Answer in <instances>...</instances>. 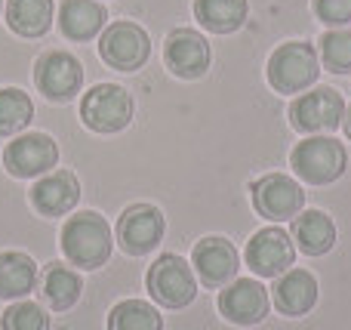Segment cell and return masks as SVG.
<instances>
[{
    "label": "cell",
    "mask_w": 351,
    "mask_h": 330,
    "mask_svg": "<svg viewBox=\"0 0 351 330\" xmlns=\"http://www.w3.org/2000/svg\"><path fill=\"white\" fill-rule=\"evenodd\" d=\"M62 253L71 266L77 269H99V266L108 263L111 257V228L108 220L96 210H84V213L71 216V220L62 226Z\"/></svg>",
    "instance_id": "1"
},
{
    "label": "cell",
    "mask_w": 351,
    "mask_h": 330,
    "mask_svg": "<svg viewBox=\"0 0 351 330\" xmlns=\"http://www.w3.org/2000/svg\"><path fill=\"white\" fill-rule=\"evenodd\" d=\"M0 10H3V0H0Z\"/></svg>",
    "instance_id": "30"
},
{
    "label": "cell",
    "mask_w": 351,
    "mask_h": 330,
    "mask_svg": "<svg viewBox=\"0 0 351 330\" xmlns=\"http://www.w3.org/2000/svg\"><path fill=\"white\" fill-rule=\"evenodd\" d=\"M247 0H194V19L213 34H231L247 22Z\"/></svg>",
    "instance_id": "21"
},
{
    "label": "cell",
    "mask_w": 351,
    "mask_h": 330,
    "mask_svg": "<svg viewBox=\"0 0 351 330\" xmlns=\"http://www.w3.org/2000/svg\"><path fill=\"white\" fill-rule=\"evenodd\" d=\"M317 56L321 65L333 74H351V31L333 28L317 40Z\"/></svg>",
    "instance_id": "26"
},
{
    "label": "cell",
    "mask_w": 351,
    "mask_h": 330,
    "mask_svg": "<svg viewBox=\"0 0 351 330\" xmlns=\"http://www.w3.org/2000/svg\"><path fill=\"white\" fill-rule=\"evenodd\" d=\"M346 121V99L333 86H311L290 102V123L305 136H324Z\"/></svg>",
    "instance_id": "4"
},
{
    "label": "cell",
    "mask_w": 351,
    "mask_h": 330,
    "mask_svg": "<svg viewBox=\"0 0 351 330\" xmlns=\"http://www.w3.org/2000/svg\"><path fill=\"white\" fill-rule=\"evenodd\" d=\"M80 290H84V281L74 269L68 266H49L40 278V294H43V303H47L53 312H68L74 303L80 300Z\"/></svg>",
    "instance_id": "22"
},
{
    "label": "cell",
    "mask_w": 351,
    "mask_h": 330,
    "mask_svg": "<svg viewBox=\"0 0 351 330\" xmlns=\"http://www.w3.org/2000/svg\"><path fill=\"white\" fill-rule=\"evenodd\" d=\"M293 241L305 257H324L336 244V226L324 210H305L293 220Z\"/></svg>",
    "instance_id": "19"
},
{
    "label": "cell",
    "mask_w": 351,
    "mask_h": 330,
    "mask_svg": "<svg viewBox=\"0 0 351 330\" xmlns=\"http://www.w3.org/2000/svg\"><path fill=\"white\" fill-rule=\"evenodd\" d=\"M108 22V10L99 0H62L59 31L68 40H93Z\"/></svg>",
    "instance_id": "18"
},
{
    "label": "cell",
    "mask_w": 351,
    "mask_h": 330,
    "mask_svg": "<svg viewBox=\"0 0 351 330\" xmlns=\"http://www.w3.org/2000/svg\"><path fill=\"white\" fill-rule=\"evenodd\" d=\"M268 84L274 86L284 96H296L305 93L317 84V74H321V56H317L315 43L308 40H290L280 43L278 49L268 59Z\"/></svg>",
    "instance_id": "2"
},
{
    "label": "cell",
    "mask_w": 351,
    "mask_h": 330,
    "mask_svg": "<svg viewBox=\"0 0 351 330\" xmlns=\"http://www.w3.org/2000/svg\"><path fill=\"white\" fill-rule=\"evenodd\" d=\"M6 25L22 37H43L53 25V0H6Z\"/></svg>",
    "instance_id": "23"
},
{
    "label": "cell",
    "mask_w": 351,
    "mask_h": 330,
    "mask_svg": "<svg viewBox=\"0 0 351 330\" xmlns=\"http://www.w3.org/2000/svg\"><path fill=\"white\" fill-rule=\"evenodd\" d=\"M268 309H271V296H268L265 284H259L256 278H237V281L225 284V290L219 294V312L225 321L237 327H253L265 321Z\"/></svg>",
    "instance_id": "14"
},
{
    "label": "cell",
    "mask_w": 351,
    "mask_h": 330,
    "mask_svg": "<svg viewBox=\"0 0 351 330\" xmlns=\"http://www.w3.org/2000/svg\"><path fill=\"white\" fill-rule=\"evenodd\" d=\"M34 84L49 102H68L80 93L84 84V68L65 49H49L34 65Z\"/></svg>",
    "instance_id": "11"
},
{
    "label": "cell",
    "mask_w": 351,
    "mask_h": 330,
    "mask_svg": "<svg viewBox=\"0 0 351 330\" xmlns=\"http://www.w3.org/2000/svg\"><path fill=\"white\" fill-rule=\"evenodd\" d=\"M80 121L93 133H121L133 121V96L117 84H96L84 93Z\"/></svg>",
    "instance_id": "6"
},
{
    "label": "cell",
    "mask_w": 351,
    "mask_h": 330,
    "mask_svg": "<svg viewBox=\"0 0 351 330\" xmlns=\"http://www.w3.org/2000/svg\"><path fill=\"white\" fill-rule=\"evenodd\" d=\"M342 123H346V133H348V139H351V105L346 108V121H342Z\"/></svg>",
    "instance_id": "29"
},
{
    "label": "cell",
    "mask_w": 351,
    "mask_h": 330,
    "mask_svg": "<svg viewBox=\"0 0 351 330\" xmlns=\"http://www.w3.org/2000/svg\"><path fill=\"white\" fill-rule=\"evenodd\" d=\"M59 164V145L47 133H25L16 136L3 148V167L16 179H34L49 173Z\"/></svg>",
    "instance_id": "9"
},
{
    "label": "cell",
    "mask_w": 351,
    "mask_h": 330,
    "mask_svg": "<svg viewBox=\"0 0 351 330\" xmlns=\"http://www.w3.org/2000/svg\"><path fill=\"white\" fill-rule=\"evenodd\" d=\"M243 259L253 269V275L280 278L284 272H290L293 259H296V244H293V238L280 226H268V228H259L247 241Z\"/></svg>",
    "instance_id": "8"
},
{
    "label": "cell",
    "mask_w": 351,
    "mask_h": 330,
    "mask_svg": "<svg viewBox=\"0 0 351 330\" xmlns=\"http://www.w3.org/2000/svg\"><path fill=\"white\" fill-rule=\"evenodd\" d=\"M37 284V266L28 253H0V300H22Z\"/></svg>",
    "instance_id": "20"
},
{
    "label": "cell",
    "mask_w": 351,
    "mask_h": 330,
    "mask_svg": "<svg viewBox=\"0 0 351 330\" xmlns=\"http://www.w3.org/2000/svg\"><path fill=\"white\" fill-rule=\"evenodd\" d=\"M148 294L164 309H185L197 296V278H194L191 263H185L176 253H164L148 269Z\"/></svg>",
    "instance_id": "5"
},
{
    "label": "cell",
    "mask_w": 351,
    "mask_h": 330,
    "mask_svg": "<svg viewBox=\"0 0 351 330\" xmlns=\"http://www.w3.org/2000/svg\"><path fill=\"white\" fill-rule=\"evenodd\" d=\"M108 330H164V318L152 303L123 300L108 312Z\"/></svg>",
    "instance_id": "24"
},
{
    "label": "cell",
    "mask_w": 351,
    "mask_h": 330,
    "mask_svg": "<svg viewBox=\"0 0 351 330\" xmlns=\"http://www.w3.org/2000/svg\"><path fill=\"white\" fill-rule=\"evenodd\" d=\"M290 167L302 182L330 185L346 173L348 154L342 142L333 136H308V139L296 142V148L290 152Z\"/></svg>",
    "instance_id": "3"
},
{
    "label": "cell",
    "mask_w": 351,
    "mask_h": 330,
    "mask_svg": "<svg viewBox=\"0 0 351 330\" xmlns=\"http://www.w3.org/2000/svg\"><path fill=\"white\" fill-rule=\"evenodd\" d=\"M167 232V220L154 204H133L117 220V244L130 257H145L160 244Z\"/></svg>",
    "instance_id": "10"
},
{
    "label": "cell",
    "mask_w": 351,
    "mask_h": 330,
    "mask_svg": "<svg viewBox=\"0 0 351 330\" xmlns=\"http://www.w3.org/2000/svg\"><path fill=\"white\" fill-rule=\"evenodd\" d=\"M0 330H49V315L37 303H12L0 318Z\"/></svg>",
    "instance_id": "27"
},
{
    "label": "cell",
    "mask_w": 351,
    "mask_h": 330,
    "mask_svg": "<svg viewBox=\"0 0 351 330\" xmlns=\"http://www.w3.org/2000/svg\"><path fill=\"white\" fill-rule=\"evenodd\" d=\"M191 269L200 278V284L210 290H219L225 284L234 281L237 269H241V257H237L234 244L222 235H210V238L197 241L191 250Z\"/></svg>",
    "instance_id": "12"
},
{
    "label": "cell",
    "mask_w": 351,
    "mask_h": 330,
    "mask_svg": "<svg viewBox=\"0 0 351 330\" xmlns=\"http://www.w3.org/2000/svg\"><path fill=\"white\" fill-rule=\"evenodd\" d=\"M80 198V182L74 173L68 170H56L47 173L43 179H37L31 189V204L37 213L43 216H65L68 210L77 204Z\"/></svg>",
    "instance_id": "17"
},
{
    "label": "cell",
    "mask_w": 351,
    "mask_h": 330,
    "mask_svg": "<svg viewBox=\"0 0 351 330\" xmlns=\"http://www.w3.org/2000/svg\"><path fill=\"white\" fill-rule=\"evenodd\" d=\"M271 303L287 318H302L317 303V278L305 269H290L274 281Z\"/></svg>",
    "instance_id": "16"
},
{
    "label": "cell",
    "mask_w": 351,
    "mask_h": 330,
    "mask_svg": "<svg viewBox=\"0 0 351 330\" xmlns=\"http://www.w3.org/2000/svg\"><path fill=\"white\" fill-rule=\"evenodd\" d=\"M34 117V102L28 93L16 90V86H3L0 90V136H12L25 130Z\"/></svg>",
    "instance_id": "25"
},
{
    "label": "cell",
    "mask_w": 351,
    "mask_h": 330,
    "mask_svg": "<svg viewBox=\"0 0 351 330\" xmlns=\"http://www.w3.org/2000/svg\"><path fill=\"white\" fill-rule=\"evenodd\" d=\"M315 16L324 25L346 28L351 22V0H315Z\"/></svg>",
    "instance_id": "28"
},
{
    "label": "cell",
    "mask_w": 351,
    "mask_h": 330,
    "mask_svg": "<svg viewBox=\"0 0 351 330\" xmlns=\"http://www.w3.org/2000/svg\"><path fill=\"white\" fill-rule=\"evenodd\" d=\"M305 191L299 182H293L284 173H268L259 182H253V207L259 216L271 222H287L296 220L302 213Z\"/></svg>",
    "instance_id": "13"
},
{
    "label": "cell",
    "mask_w": 351,
    "mask_h": 330,
    "mask_svg": "<svg viewBox=\"0 0 351 330\" xmlns=\"http://www.w3.org/2000/svg\"><path fill=\"white\" fill-rule=\"evenodd\" d=\"M99 56L117 71H136L152 56V37L136 22H111L102 31L99 40Z\"/></svg>",
    "instance_id": "7"
},
{
    "label": "cell",
    "mask_w": 351,
    "mask_h": 330,
    "mask_svg": "<svg viewBox=\"0 0 351 330\" xmlns=\"http://www.w3.org/2000/svg\"><path fill=\"white\" fill-rule=\"evenodd\" d=\"M164 59H167V68L182 80H197L206 74L210 68V43H206L204 34L191 28H176L170 31L164 43Z\"/></svg>",
    "instance_id": "15"
}]
</instances>
